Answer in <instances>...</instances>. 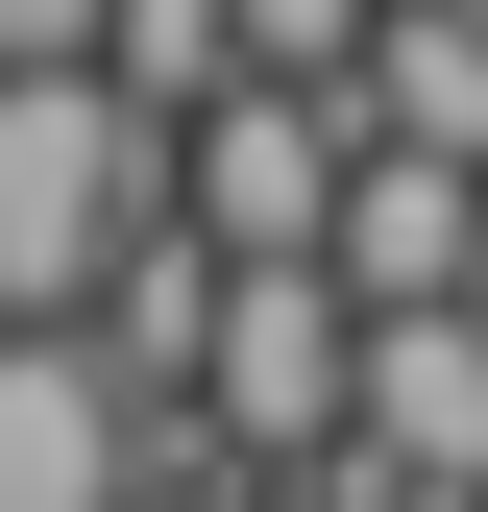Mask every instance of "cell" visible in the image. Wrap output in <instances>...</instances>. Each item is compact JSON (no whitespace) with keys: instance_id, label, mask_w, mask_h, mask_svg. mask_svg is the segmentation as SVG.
Wrapping results in <instances>:
<instances>
[{"instance_id":"2","label":"cell","mask_w":488,"mask_h":512,"mask_svg":"<svg viewBox=\"0 0 488 512\" xmlns=\"http://www.w3.org/2000/svg\"><path fill=\"white\" fill-rule=\"evenodd\" d=\"M98 25L122 0H0V74H98Z\"/></svg>"},{"instance_id":"1","label":"cell","mask_w":488,"mask_h":512,"mask_svg":"<svg viewBox=\"0 0 488 512\" xmlns=\"http://www.w3.org/2000/svg\"><path fill=\"white\" fill-rule=\"evenodd\" d=\"M147 488V391L98 342H0V512H122Z\"/></svg>"}]
</instances>
